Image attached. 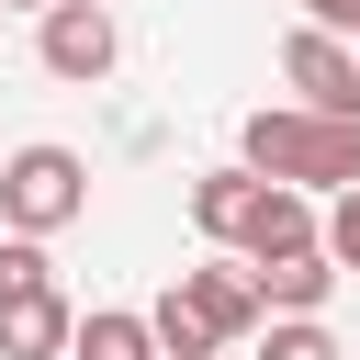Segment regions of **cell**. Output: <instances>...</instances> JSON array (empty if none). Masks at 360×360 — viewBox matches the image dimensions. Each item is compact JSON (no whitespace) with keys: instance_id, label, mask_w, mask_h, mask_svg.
Segmentation results:
<instances>
[{"instance_id":"6da1fadb","label":"cell","mask_w":360,"mask_h":360,"mask_svg":"<svg viewBox=\"0 0 360 360\" xmlns=\"http://www.w3.org/2000/svg\"><path fill=\"white\" fill-rule=\"evenodd\" d=\"M236 146H248L236 169H259V180H281V191H360V112H304V101H281V112H248Z\"/></svg>"},{"instance_id":"7a4b0ae2","label":"cell","mask_w":360,"mask_h":360,"mask_svg":"<svg viewBox=\"0 0 360 360\" xmlns=\"http://www.w3.org/2000/svg\"><path fill=\"white\" fill-rule=\"evenodd\" d=\"M158 360H225L248 326H259V281L236 270V259H202V270H169V292H158Z\"/></svg>"},{"instance_id":"3957f363","label":"cell","mask_w":360,"mask_h":360,"mask_svg":"<svg viewBox=\"0 0 360 360\" xmlns=\"http://www.w3.org/2000/svg\"><path fill=\"white\" fill-rule=\"evenodd\" d=\"M68 338H79V315H68L56 270H45V248L0 236V360H56Z\"/></svg>"},{"instance_id":"277c9868","label":"cell","mask_w":360,"mask_h":360,"mask_svg":"<svg viewBox=\"0 0 360 360\" xmlns=\"http://www.w3.org/2000/svg\"><path fill=\"white\" fill-rule=\"evenodd\" d=\"M90 214V169H79V146H11L0 158V225L11 236H56V225H79Z\"/></svg>"},{"instance_id":"5b68a950","label":"cell","mask_w":360,"mask_h":360,"mask_svg":"<svg viewBox=\"0 0 360 360\" xmlns=\"http://www.w3.org/2000/svg\"><path fill=\"white\" fill-rule=\"evenodd\" d=\"M34 56H45V79L90 90V79H112L124 34H112V11H90V0H56V11H45V34H34Z\"/></svg>"},{"instance_id":"8992f818","label":"cell","mask_w":360,"mask_h":360,"mask_svg":"<svg viewBox=\"0 0 360 360\" xmlns=\"http://www.w3.org/2000/svg\"><path fill=\"white\" fill-rule=\"evenodd\" d=\"M281 79L304 90V112H360V45H338V34H315V22L281 34Z\"/></svg>"},{"instance_id":"52a82bcc","label":"cell","mask_w":360,"mask_h":360,"mask_svg":"<svg viewBox=\"0 0 360 360\" xmlns=\"http://www.w3.org/2000/svg\"><path fill=\"white\" fill-rule=\"evenodd\" d=\"M259 202H270V180H259V169H202V180H191V225H202L214 248H248Z\"/></svg>"},{"instance_id":"ba28073f","label":"cell","mask_w":360,"mask_h":360,"mask_svg":"<svg viewBox=\"0 0 360 360\" xmlns=\"http://www.w3.org/2000/svg\"><path fill=\"white\" fill-rule=\"evenodd\" d=\"M248 281H259V315H326L338 259H326V248H304V259H270V270H248Z\"/></svg>"},{"instance_id":"9c48e42d","label":"cell","mask_w":360,"mask_h":360,"mask_svg":"<svg viewBox=\"0 0 360 360\" xmlns=\"http://www.w3.org/2000/svg\"><path fill=\"white\" fill-rule=\"evenodd\" d=\"M79 360H158V326L146 315H124V304H101V315H79V338H68Z\"/></svg>"},{"instance_id":"30bf717a","label":"cell","mask_w":360,"mask_h":360,"mask_svg":"<svg viewBox=\"0 0 360 360\" xmlns=\"http://www.w3.org/2000/svg\"><path fill=\"white\" fill-rule=\"evenodd\" d=\"M259 360H338V338H326V315H270Z\"/></svg>"},{"instance_id":"8fae6325","label":"cell","mask_w":360,"mask_h":360,"mask_svg":"<svg viewBox=\"0 0 360 360\" xmlns=\"http://www.w3.org/2000/svg\"><path fill=\"white\" fill-rule=\"evenodd\" d=\"M326 259H338V281H360V191L326 202Z\"/></svg>"},{"instance_id":"7c38bea8","label":"cell","mask_w":360,"mask_h":360,"mask_svg":"<svg viewBox=\"0 0 360 360\" xmlns=\"http://www.w3.org/2000/svg\"><path fill=\"white\" fill-rule=\"evenodd\" d=\"M304 22H315V34H338V45H349V34H360V0H304Z\"/></svg>"},{"instance_id":"4fadbf2b","label":"cell","mask_w":360,"mask_h":360,"mask_svg":"<svg viewBox=\"0 0 360 360\" xmlns=\"http://www.w3.org/2000/svg\"><path fill=\"white\" fill-rule=\"evenodd\" d=\"M11 11H56V0H11Z\"/></svg>"},{"instance_id":"5bb4252c","label":"cell","mask_w":360,"mask_h":360,"mask_svg":"<svg viewBox=\"0 0 360 360\" xmlns=\"http://www.w3.org/2000/svg\"><path fill=\"white\" fill-rule=\"evenodd\" d=\"M90 11H112V0H90Z\"/></svg>"}]
</instances>
